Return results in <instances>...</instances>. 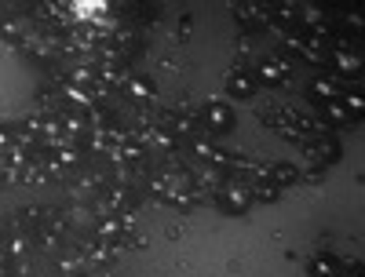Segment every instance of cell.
<instances>
[{
    "label": "cell",
    "instance_id": "cell-2",
    "mask_svg": "<svg viewBox=\"0 0 365 277\" xmlns=\"http://www.w3.org/2000/svg\"><path fill=\"white\" fill-rule=\"evenodd\" d=\"M249 201H252V190L249 187H227L223 194H220V204L227 208V211H245L249 208Z\"/></svg>",
    "mask_w": 365,
    "mask_h": 277
},
{
    "label": "cell",
    "instance_id": "cell-4",
    "mask_svg": "<svg viewBox=\"0 0 365 277\" xmlns=\"http://www.w3.org/2000/svg\"><path fill=\"white\" fill-rule=\"evenodd\" d=\"M311 273H318V277H340V263L329 259V256H318V259H311Z\"/></svg>",
    "mask_w": 365,
    "mask_h": 277
},
{
    "label": "cell",
    "instance_id": "cell-6",
    "mask_svg": "<svg viewBox=\"0 0 365 277\" xmlns=\"http://www.w3.org/2000/svg\"><path fill=\"white\" fill-rule=\"evenodd\" d=\"M128 226H132L128 219H106V223L99 226V234H103V237H120V234H128Z\"/></svg>",
    "mask_w": 365,
    "mask_h": 277
},
{
    "label": "cell",
    "instance_id": "cell-9",
    "mask_svg": "<svg viewBox=\"0 0 365 277\" xmlns=\"http://www.w3.org/2000/svg\"><path fill=\"white\" fill-rule=\"evenodd\" d=\"M267 175H274V179H278V182H292V179H296V172H292L289 164H278V168H267Z\"/></svg>",
    "mask_w": 365,
    "mask_h": 277
},
{
    "label": "cell",
    "instance_id": "cell-3",
    "mask_svg": "<svg viewBox=\"0 0 365 277\" xmlns=\"http://www.w3.org/2000/svg\"><path fill=\"white\" fill-rule=\"evenodd\" d=\"M259 73H263L267 84H285V80H289V66L278 63V58H267V63L259 66Z\"/></svg>",
    "mask_w": 365,
    "mask_h": 277
},
{
    "label": "cell",
    "instance_id": "cell-7",
    "mask_svg": "<svg viewBox=\"0 0 365 277\" xmlns=\"http://www.w3.org/2000/svg\"><path fill=\"white\" fill-rule=\"evenodd\" d=\"M311 95H318V99H325V103H336V88H332L329 80H314V84H311Z\"/></svg>",
    "mask_w": 365,
    "mask_h": 277
},
{
    "label": "cell",
    "instance_id": "cell-10",
    "mask_svg": "<svg viewBox=\"0 0 365 277\" xmlns=\"http://www.w3.org/2000/svg\"><path fill=\"white\" fill-rule=\"evenodd\" d=\"M351 277H358V273H351Z\"/></svg>",
    "mask_w": 365,
    "mask_h": 277
},
{
    "label": "cell",
    "instance_id": "cell-8",
    "mask_svg": "<svg viewBox=\"0 0 365 277\" xmlns=\"http://www.w3.org/2000/svg\"><path fill=\"white\" fill-rule=\"evenodd\" d=\"M336 66L347 70V77H354V73H358V55H351V51H336Z\"/></svg>",
    "mask_w": 365,
    "mask_h": 277
},
{
    "label": "cell",
    "instance_id": "cell-1",
    "mask_svg": "<svg viewBox=\"0 0 365 277\" xmlns=\"http://www.w3.org/2000/svg\"><path fill=\"white\" fill-rule=\"evenodd\" d=\"M205 120L212 125V132H230L234 128V113L227 103H208L205 106Z\"/></svg>",
    "mask_w": 365,
    "mask_h": 277
},
{
    "label": "cell",
    "instance_id": "cell-5",
    "mask_svg": "<svg viewBox=\"0 0 365 277\" xmlns=\"http://www.w3.org/2000/svg\"><path fill=\"white\" fill-rule=\"evenodd\" d=\"M252 88H256V80H249V77H241V73L230 77V95H237V99L252 95Z\"/></svg>",
    "mask_w": 365,
    "mask_h": 277
}]
</instances>
